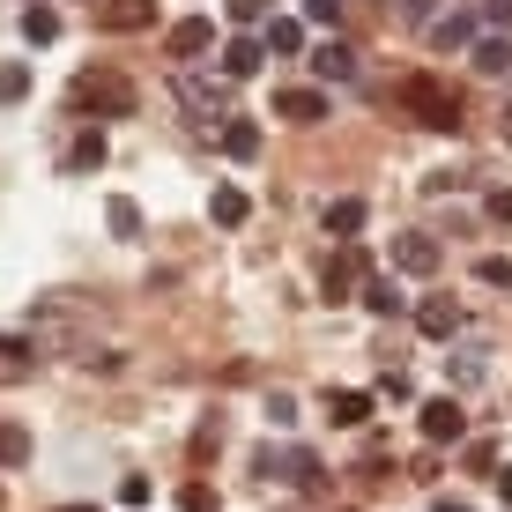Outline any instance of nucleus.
Segmentation results:
<instances>
[{
	"instance_id": "nucleus-1",
	"label": "nucleus",
	"mask_w": 512,
	"mask_h": 512,
	"mask_svg": "<svg viewBox=\"0 0 512 512\" xmlns=\"http://www.w3.org/2000/svg\"><path fill=\"white\" fill-rule=\"evenodd\" d=\"M394 104L416 119V127H431V134H461V97H453L438 75H409L394 90Z\"/></svg>"
},
{
	"instance_id": "nucleus-2",
	"label": "nucleus",
	"mask_w": 512,
	"mask_h": 512,
	"mask_svg": "<svg viewBox=\"0 0 512 512\" xmlns=\"http://www.w3.org/2000/svg\"><path fill=\"white\" fill-rule=\"evenodd\" d=\"M75 112L134 119V82L119 75V67H82V75H75Z\"/></svg>"
},
{
	"instance_id": "nucleus-3",
	"label": "nucleus",
	"mask_w": 512,
	"mask_h": 512,
	"mask_svg": "<svg viewBox=\"0 0 512 512\" xmlns=\"http://www.w3.org/2000/svg\"><path fill=\"white\" fill-rule=\"evenodd\" d=\"M179 104L201 127H223L231 119V82H208V75H179Z\"/></svg>"
},
{
	"instance_id": "nucleus-4",
	"label": "nucleus",
	"mask_w": 512,
	"mask_h": 512,
	"mask_svg": "<svg viewBox=\"0 0 512 512\" xmlns=\"http://www.w3.org/2000/svg\"><path fill=\"white\" fill-rule=\"evenodd\" d=\"M260 475H275V483H290V490H320V461H312L305 446H260V461H253Z\"/></svg>"
},
{
	"instance_id": "nucleus-5",
	"label": "nucleus",
	"mask_w": 512,
	"mask_h": 512,
	"mask_svg": "<svg viewBox=\"0 0 512 512\" xmlns=\"http://www.w3.org/2000/svg\"><path fill=\"white\" fill-rule=\"evenodd\" d=\"M357 282H364V245L349 238L342 253L327 260V275H320V290H327V305H349V297H357Z\"/></svg>"
},
{
	"instance_id": "nucleus-6",
	"label": "nucleus",
	"mask_w": 512,
	"mask_h": 512,
	"mask_svg": "<svg viewBox=\"0 0 512 512\" xmlns=\"http://www.w3.org/2000/svg\"><path fill=\"white\" fill-rule=\"evenodd\" d=\"M394 268L401 275H438V268H446V245H438L431 231H401L394 238Z\"/></svg>"
},
{
	"instance_id": "nucleus-7",
	"label": "nucleus",
	"mask_w": 512,
	"mask_h": 512,
	"mask_svg": "<svg viewBox=\"0 0 512 512\" xmlns=\"http://www.w3.org/2000/svg\"><path fill=\"white\" fill-rule=\"evenodd\" d=\"M423 438H431V446H461V438H468V416H461V401H453V394H438V401H423Z\"/></svg>"
},
{
	"instance_id": "nucleus-8",
	"label": "nucleus",
	"mask_w": 512,
	"mask_h": 512,
	"mask_svg": "<svg viewBox=\"0 0 512 512\" xmlns=\"http://www.w3.org/2000/svg\"><path fill=\"white\" fill-rule=\"evenodd\" d=\"M149 23H156V0H97V30H112V38H134Z\"/></svg>"
},
{
	"instance_id": "nucleus-9",
	"label": "nucleus",
	"mask_w": 512,
	"mask_h": 512,
	"mask_svg": "<svg viewBox=\"0 0 512 512\" xmlns=\"http://www.w3.org/2000/svg\"><path fill=\"white\" fill-rule=\"evenodd\" d=\"M164 52H171V60H201V52H216V23H208V15L171 23V30H164Z\"/></svg>"
},
{
	"instance_id": "nucleus-10",
	"label": "nucleus",
	"mask_w": 512,
	"mask_h": 512,
	"mask_svg": "<svg viewBox=\"0 0 512 512\" xmlns=\"http://www.w3.org/2000/svg\"><path fill=\"white\" fill-rule=\"evenodd\" d=\"M372 401L379 394H364V386H327V416L342 423V431H364V423H372Z\"/></svg>"
},
{
	"instance_id": "nucleus-11",
	"label": "nucleus",
	"mask_w": 512,
	"mask_h": 512,
	"mask_svg": "<svg viewBox=\"0 0 512 512\" xmlns=\"http://www.w3.org/2000/svg\"><path fill=\"white\" fill-rule=\"evenodd\" d=\"M275 119H290V127H320V119H327V90H275Z\"/></svg>"
},
{
	"instance_id": "nucleus-12",
	"label": "nucleus",
	"mask_w": 512,
	"mask_h": 512,
	"mask_svg": "<svg viewBox=\"0 0 512 512\" xmlns=\"http://www.w3.org/2000/svg\"><path fill=\"white\" fill-rule=\"evenodd\" d=\"M416 327L431 334V342H453V334H461V305H453V297H423V305H416Z\"/></svg>"
},
{
	"instance_id": "nucleus-13",
	"label": "nucleus",
	"mask_w": 512,
	"mask_h": 512,
	"mask_svg": "<svg viewBox=\"0 0 512 512\" xmlns=\"http://www.w3.org/2000/svg\"><path fill=\"white\" fill-rule=\"evenodd\" d=\"M357 305H364V312H379V320H394L409 297H401V282H394V275H364V282H357Z\"/></svg>"
},
{
	"instance_id": "nucleus-14",
	"label": "nucleus",
	"mask_w": 512,
	"mask_h": 512,
	"mask_svg": "<svg viewBox=\"0 0 512 512\" xmlns=\"http://www.w3.org/2000/svg\"><path fill=\"white\" fill-rule=\"evenodd\" d=\"M312 75L320 82H357V52H349L342 38H327L320 52H312Z\"/></svg>"
},
{
	"instance_id": "nucleus-15",
	"label": "nucleus",
	"mask_w": 512,
	"mask_h": 512,
	"mask_svg": "<svg viewBox=\"0 0 512 512\" xmlns=\"http://www.w3.org/2000/svg\"><path fill=\"white\" fill-rule=\"evenodd\" d=\"M320 223H327V238H342V245H349V238L364 231V201H357V193H342V201H327V208H320Z\"/></svg>"
},
{
	"instance_id": "nucleus-16",
	"label": "nucleus",
	"mask_w": 512,
	"mask_h": 512,
	"mask_svg": "<svg viewBox=\"0 0 512 512\" xmlns=\"http://www.w3.org/2000/svg\"><path fill=\"white\" fill-rule=\"evenodd\" d=\"M431 45H438V52H468V45H475V15H468V8L438 15V23H431Z\"/></svg>"
},
{
	"instance_id": "nucleus-17",
	"label": "nucleus",
	"mask_w": 512,
	"mask_h": 512,
	"mask_svg": "<svg viewBox=\"0 0 512 512\" xmlns=\"http://www.w3.org/2000/svg\"><path fill=\"white\" fill-rule=\"evenodd\" d=\"M223 156H231V164H253V156H260V127H253V119H223Z\"/></svg>"
},
{
	"instance_id": "nucleus-18",
	"label": "nucleus",
	"mask_w": 512,
	"mask_h": 512,
	"mask_svg": "<svg viewBox=\"0 0 512 512\" xmlns=\"http://www.w3.org/2000/svg\"><path fill=\"white\" fill-rule=\"evenodd\" d=\"M468 60H475V75H512V38H475Z\"/></svg>"
},
{
	"instance_id": "nucleus-19",
	"label": "nucleus",
	"mask_w": 512,
	"mask_h": 512,
	"mask_svg": "<svg viewBox=\"0 0 512 512\" xmlns=\"http://www.w3.org/2000/svg\"><path fill=\"white\" fill-rule=\"evenodd\" d=\"M208 216H216V223H223V231H238V223H245V216H253V201H245V193H238V186H216V193H208Z\"/></svg>"
},
{
	"instance_id": "nucleus-20",
	"label": "nucleus",
	"mask_w": 512,
	"mask_h": 512,
	"mask_svg": "<svg viewBox=\"0 0 512 512\" xmlns=\"http://www.w3.org/2000/svg\"><path fill=\"white\" fill-rule=\"evenodd\" d=\"M104 223H112V238H119V245H134V238H141V208L127 201V193H112V201H104Z\"/></svg>"
},
{
	"instance_id": "nucleus-21",
	"label": "nucleus",
	"mask_w": 512,
	"mask_h": 512,
	"mask_svg": "<svg viewBox=\"0 0 512 512\" xmlns=\"http://www.w3.org/2000/svg\"><path fill=\"white\" fill-rule=\"evenodd\" d=\"M245 75H260V45L231 38V45H223V82H245Z\"/></svg>"
},
{
	"instance_id": "nucleus-22",
	"label": "nucleus",
	"mask_w": 512,
	"mask_h": 512,
	"mask_svg": "<svg viewBox=\"0 0 512 512\" xmlns=\"http://www.w3.org/2000/svg\"><path fill=\"white\" fill-rule=\"evenodd\" d=\"M0 468H30V431L15 416H0Z\"/></svg>"
},
{
	"instance_id": "nucleus-23",
	"label": "nucleus",
	"mask_w": 512,
	"mask_h": 512,
	"mask_svg": "<svg viewBox=\"0 0 512 512\" xmlns=\"http://www.w3.org/2000/svg\"><path fill=\"white\" fill-rule=\"evenodd\" d=\"M23 38H30V45H52V38H60V15H52L45 0H30V8H23Z\"/></svg>"
},
{
	"instance_id": "nucleus-24",
	"label": "nucleus",
	"mask_w": 512,
	"mask_h": 512,
	"mask_svg": "<svg viewBox=\"0 0 512 512\" xmlns=\"http://www.w3.org/2000/svg\"><path fill=\"white\" fill-rule=\"evenodd\" d=\"M104 164V127H82V141L67 149V171H97Z\"/></svg>"
},
{
	"instance_id": "nucleus-25",
	"label": "nucleus",
	"mask_w": 512,
	"mask_h": 512,
	"mask_svg": "<svg viewBox=\"0 0 512 512\" xmlns=\"http://www.w3.org/2000/svg\"><path fill=\"white\" fill-rule=\"evenodd\" d=\"M305 45V30L290 23V15H268V38H260V52H297Z\"/></svg>"
},
{
	"instance_id": "nucleus-26",
	"label": "nucleus",
	"mask_w": 512,
	"mask_h": 512,
	"mask_svg": "<svg viewBox=\"0 0 512 512\" xmlns=\"http://www.w3.org/2000/svg\"><path fill=\"white\" fill-rule=\"evenodd\" d=\"M30 97V67L23 60H0V104H23Z\"/></svg>"
},
{
	"instance_id": "nucleus-27",
	"label": "nucleus",
	"mask_w": 512,
	"mask_h": 512,
	"mask_svg": "<svg viewBox=\"0 0 512 512\" xmlns=\"http://www.w3.org/2000/svg\"><path fill=\"white\" fill-rule=\"evenodd\" d=\"M179 512H223V498L201 483V475H193V483H179Z\"/></svg>"
},
{
	"instance_id": "nucleus-28",
	"label": "nucleus",
	"mask_w": 512,
	"mask_h": 512,
	"mask_svg": "<svg viewBox=\"0 0 512 512\" xmlns=\"http://www.w3.org/2000/svg\"><path fill=\"white\" fill-rule=\"evenodd\" d=\"M475 282H490V290H512V260H505V253L475 260Z\"/></svg>"
},
{
	"instance_id": "nucleus-29",
	"label": "nucleus",
	"mask_w": 512,
	"mask_h": 512,
	"mask_svg": "<svg viewBox=\"0 0 512 512\" xmlns=\"http://www.w3.org/2000/svg\"><path fill=\"white\" fill-rule=\"evenodd\" d=\"M223 15L245 30V23H268V0H223Z\"/></svg>"
},
{
	"instance_id": "nucleus-30",
	"label": "nucleus",
	"mask_w": 512,
	"mask_h": 512,
	"mask_svg": "<svg viewBox=\"0 0 512 512\" xmlns=\"http://www.w3.org/2000/svg\"><path fill=\"white\" fill-rule=\"evenodd\" d=\"M446 379L453 386H475V379H483V357H446Z\"/></svg>"
},
{
	"instance_id": "nucleus-31",
	"label": "nucleus",
	"mask_w": 512,
	"mask_h": 512,
	"mask_svg": "<svg viewBox=\"0 0 512 512\" xmlns=\"http://www.w3.org/2000/svg\"><path fill=\"white\" fill-rule=\"evenodd\" d=\"M119 505H127V512L149 505V475H127V483H119Z\"/></svg>"
},
{
	"instance_id": "nucleus-32",
	"label": "nucleus",
	"mask_w": 512,
	"mask_h": 512,
	"mask_svg": "<svg viewBox=\"0 0 512 512\" xmlns=\"http://www.w3.org/2000/svg\"><path fill=\"white\" fill-rule=\"evenodd\" d=\"M268 423H275V431H290V423H297V401H290V394H268Z\"/></svg>"
},
{
	"instance_id": "nucleus-33",
	"label": "nucleus",
	"mask_w": 512,
	"mask_h": 512,
	"mask_svg": "<svg viewBox=\"0 0 512 512\" xmlns=\"http://www.w3.org/2000/svg\"><path fill=\"white\" fill-rule=\"evenodd\" d=\"M305 23H342V0H305Z\"/></svg>"
},
{
	"instance_id": "nucleus-34",
	"label": "nucleus",
	"mask_w": 512,
	"mask_h": 512,
	"mask_svg": "<svg viewBox=\"0 0 512 512\" xmlns=\"http://www.w3.org/2000/svg\"><path fill=\"white\" fill-rule=\"evenodd\" d=\"M379 394H386V401H409L416 386H409V372H386V379H379Z\"/></svg>"
},
{
	"instance_id": "nucleus-35",
	"label": "nucleus",
	"mask_w": 512,
	"mask_h": 512,
	"mask_svg": "<svg viewBox=\"0 0 512 512\" xmlns=\"http://www.w3.org/2000/svg\"><path fill=\"white\" fill-rule=\"evenodd\" d=\"M490 223H512V186H498V193H490Z\"/></svg>"
},
{
	"instance_id": "nucleus-36",
	"label": "nucleus",
	"mask_w": 512,
	"mask_h": 512,
	"mask_svg": "<svg viewBox=\"0 0 512 512\" xmlns=\"http://www.w3.org/2000/svg\"><path fill=\"white\" fill-rule=\"evenodd\" d=\"M0 357H38V342H23V334H0Z\"/></svg>"
},
{
	"instance_id": "nucleus-37",
	"label": "nucleus",
	"mask_w": 512,
	"mask_h": 512,
	"mask_svg": "<svg viewBox=\"0 0 512 512\" xmlns=\"http://www.w3.org/2000/svg\"><path fill=\"white\" fill-rule=\"evenodd\" d=\"M431 8L438 0H401V23H431Z\"/></svg>"
},
{
	"instance_id": "nucleus-38",
	"label": "nucleus",
	"mask_w": 512,
	"mask_h": 512,
	"mask_svg": "<svg viewBox=\"0 0 512 512\" xmlns=\"http://www.w3.org/2000/svg\"><path fill=\"white\" fill-rule=\"evenodd\" d=\"M490 23H498V30H512V0H490Z\"/></svg>"
},
{
	"instance_id": "nucleus-39",
	"label": "nucleus",
	"mask_w": 512,
	"mask_h": 512,
	"mask_svg": "<svg viewBox=\"0 0 512 512\" xmlns=\"http://www.w3.org/2000/svg\"><path fill=\"white\" fill-rule=\"evenodd\" d=\"M431 512H475L468 498H431Z\"/></svg>"
},
{
	"instance_id": "nucleus-40",
	"label": "nucleus",
	"mask_w": 512,
	"mask_h": 512,
	"mask_svg": "<svg viewBox=\"0 0 512 512\" xmlns=\"http://www.w3.org/2000/svg\"><path fill=\"white\" fill-rule=\"evenodd\" d=\"M498 498H505V512H512V468H498Z\"/></svg>"
},
{
	"instance_id": "nucleus-41",
	"label": "nucleus",
	"mask_w": 512,
	"mask_h": 512,
	"mask_svg": "<svg viewBox=\"0 0 512 512\" xmlns=\"http://www.w3.org/2000/svg\"><path fill=\"white\" fill-rule=\"evenodd\" d=\"M498 134H505V149H512V104H505V112H498Z\"/></svg>"
},
{
	"instance_id": "nucleus-42",
	"label": "nucleus",
	"mask_w": 512,
	"mask_h": 512,
	"mask_svg": "<svg viewBox=\"0 0 512 512\" xmlns=\"http://www.w3.org/2000/svg\"><path fill=\"white\" fill-rule=\"evenodd\" d=\"M60 512H97V505H60Z\"/></svg>"
},
{
	"instance_id": "nucleus-43",
	"label": "nucleus",
	"mask_w": 512,
	"mask_h": 512,
	"mask_svg": "<svg viewBox=\"0 0 512 512\" xmlns=\"http://www.w3.org/2000/svg\"><path fill=\"white\" fill-rule=\"evenodd\" d=\"M90 8H97V0H90Z\"/></svg>"
}]
</instances>
